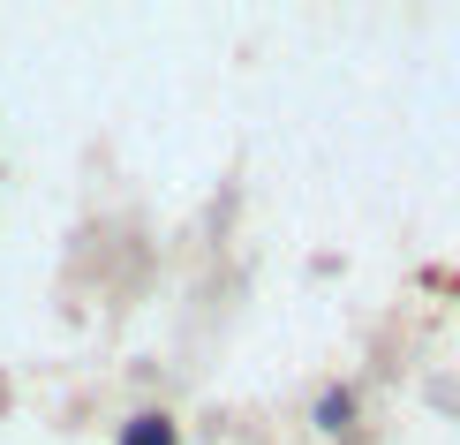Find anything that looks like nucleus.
<instances>
[{
  "instance_id": "1",
  "label": "nucleus",
  "mask_w": 460,
  "mask_h": 445,
  "mask_svg": "<svg viewBox=\"0 0 460 445\" xmlns=\"http://www.w3.org/2000/svg\"><path fill=\"white\" fill-rule=\"evenodd\" d=\"M121 445H174V423H166V415H137L121 431Z\"/></svg>"
},
{
  "instance_id": "2",
  "label": "nucleus",
  "mask_w": 460,
  "mask_h": 445,
  "mask_svg": "<svg viewBox=\"0 0 460 445\" xmlns=\"http://www.w3.org/2000/svg\"><path fill=\"white\" fill-rule=\"evenodd\" d=\"M348 415H355V400H348V393H324V408H317V423H324V431H340Z\"/></svg>"
}]
</instances>
